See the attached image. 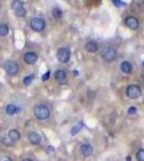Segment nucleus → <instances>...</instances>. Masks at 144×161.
Masks as SVG:
<instances>
[{
  "label": "nucleus",
  "instance_id": "nucleus-1",
  "mask_svg": "<svg viewBox=\"0 0 144 161\" xmlns=\"http://www.w3.org/2000/svg\"><path fill=\"white\" fill-rule=\"evenodd\" d=\"M33 115L35 118L39 120H45L47 119L51 115L50 109L44 104H37L33 107Z\"/></svg>",
  "mask_w": 144,
  "mask_h": 161
},
{
  "label": "nucleus",
  "instance_id": "nucleus-2",
  "mask_svg": "<svg viewBox=\"0 0 144 161\" xmlns=\"http://www.w3.org/2000/svg\"><path fill=\"white\" fill-rule=\"evenodd\" d=\"M30 28L35 32H41L45 29V21L41 17H33L30 19Z\"/></svg>",
  "mask_w": 144,
  "mask_h": 161
},
{
  "label": "nucleus",
  "instance_id": "nucleus-3",
  "mask_svg": "<svg viewBox=\"0 0 144 161\" xmlns=\"http://www.w3.org/2000/svg\"><path fill=\"white\" fill-rule=\"evenodd\" d=\"M3 68L6 70V72L8 73L9 75H16L20 71V66H18L17 63H15V61H6V63H3Z\"/></svg>",
  "mask_w": 144,
  "mask_h": 161
},
{
  "label": "nucleus",
  "instance_id": "nucleus-4",
  "mask_svg": "<svg viewBox=\"0 0 144 161\" xmlns=\"http://www.w3.org/2000/svg\"><path fill=\"white\" fill-rule=\"evenodd\" d=\"M101 57L106 61H113L117 58V52L113 47H106L101 52Z\"/></svg>",
  "mask_w": 144,
  "mask_h": 161
},
{
  "label": "nucleus",
  "instance_id": "nucleus-5",
  "mask_svg": "<svg viewBox=\"0 0 144 161\" xmlns=\"http://www.w3.org/2000/svg\"><path fill=\"white\" fill-rule=\"evenodd\" d=\"M56 56H57V59H58L60 63H66L70 60L71 52H70V50L67 47H60L58 51H57Z\"/></svg>",
  "mask_w": 144,
  "mask_h": 161
},
{
  "label": "nucleus",
  "instance_id": "nucleus-6",
  "mask_svg": "<svg viewBox=\"0 0 144 161\" xmlns=\"http://www.w3.org/2000/svg\"><path fill=\"white\" fill-rule=\"evenodd\" d=\"M126 93H127V97H128V98L138 99L139 97L141 96L142 91H141L140 86H138V85H129V86L127 87Z\"/></svg>",
  "mask_w": 144,
  "mask_h": 161
},
{
  "label": "nucleus",
  "instance_id": "nucleus-7",
  "mask_svg": "<svg viewBox=\"0 0 144 161\" xmlns=\"http://www.w3.org/2000/svg\"><path fill=\"white\" fill-rule=\"evenodd\" d=\"M125 25H126L129 29L137 30L139 28V19L135 16H127L125 18Z\"/></svg>",
  "mask_w": 144,
  "mask_h": 161
},
{
  "label": "nucleus",
  "instance_id": "nucleus-8",
  "mask_svg": "<svg viewBox=\"0 0 144 161\" xmlns=\"http://www.w3.org/2000/svg\"><path fill=\"white\" fill-rule=\"evenodd\" d=\"M37 60H38V54L35 53V52H27L24 55V61L27 65H33Z\"/></svg>",
  "mask_w": 144,
  "mask_h": 161
},
{
  "label": "nucleus",
  "instance_id": "nucleus-9",
  "mask_svg": "<svg viewBox=\"0 0 144 161\" xmlns=\"http://www.w3.org/2000/svg\"><path fill=\"white\" fill-rule=\"evenodd\" d=\"M28 140H29V142L31 144H33V145H39V144L41 143V135L39 133H37V132L35 131H31L28 133Z\"/></svg>",
  "mask_w": 144,
  "mask_h": 161
},
{
  "label": "nucleus",
  "instance_id": "nucleus-10",
  "mask_svg": "<svg viewBox=\"0 0 144 161\" xmlns=\"http://www.w3.org/2000/svg\"><path fill=\"white\" fill-rule=\"evenodd\" d=\"M55 78L60 84L66 83L67 82V72L65 70H62V69H59V70L55 71Z\"/></svg>",
  "mask_w": 144,
  "mask_h": 161
},
{
  "label": "nucleus",
  "instance_id": "nucleus-11",
  "mask_svg": "<svg viewBox=\"0 0 144 161\" xmlns=\"http://www.w3.org/2000/svg\"><path fill=\"white\" fill-rule=\"evenodd\" d=\"M80 152L84 157H89V156L93 155L94 149H93V146L89 145V144H83L82 146L80 147Z\"/></svg>",
  "mask_w": 144,
  "mask_h": 161
},
{
  "label": "nucleus",
  "instance_id": "nucleus-12",
  "mask_svg": "<svg viewBox=\"0 0 144 161\" xmlns=\"http://www.w3.org/2000/svg\"><path fill=\"white\" fill-rule=\"evenodd\" d=\"M85 50L89 53H96L98 51V44L94 41H89L85 44Z\"/></svg>",
  "mask_w": 144,
  "mask_h": 161
},
{
  "label": "nucleus",
  "instance_id": "nucleus-13",
  "mask_svg": "<svg viewBox=\"0 0 144 161\" xmlns=\"http://www.w3.org/2000/svg\"><path fill=\"white\" fill-rule=\"evenodd\" d=\"M121 70L124 73L129 74L130 72L132 71V65H131L129 61H123V63H121Z\"/></svg>",
  "mask_w": 144,
  "mask_h": 161
},
{
  "label": "nucleus",
  "instance_id": "nucleus-14",
  "mask_svg": "<svg viewBox=\"0 0 144 161\" xmlns=\"http://www.w3.org/2000/svg\"><path fill=\"white\" fill-rule=\"evenodd\" d=\"M8 137H9L13 142H15V141H18L21 139V133H20V131L16 130V129H11L9 131Z\"/></svg>",
  "mask_w": 144,
  "mask_h": 161
},
{
  "label": "nucleus",
  "instance_id": "nucleus-15",
  "mask_svg": "<svg viewBox=\"0 0 144 161\" xmlns=\"http://www.w3.org/2000/svg\"><path fill=\"white\" fill-rule=\"evenodd\" d=\"M18 112V107L14 104H9L6 107V113L8 115H15Z\"/></svg>",
  "mask_w": 144,
  "mask_h": 161
},
{
  "label": "nucleus",
  "instance_id": "nucleus-16",
  "mask_svg": "<svg viewBox=\"0 0 144 161\" xmlns=\"http://www.w3.org/2000/svg\"><path fill=\"white\" fill-rule=\"evenodd\" d=\"M83 126H84V124H83L82 121L75 124V125L72 127V129H71V134H72V135H75L77 133H79V132L81 131V129L83 128Z\"/></svg>",
  "mask_w": 144,
  "mask_h": 161
},
{
  "label": "nucleus",
  "instance_id": "nucleus-17",
  "mask_svg": "<svg viewBox=\"0 0 144 161\" xmlns=\"http://www.w3.org/2000/svg\"><path fill=\"white\" fill-rule=\"evenodd\" d=\"M9 27L7 24H0V36L2 37H6L9 34Z\"/></svg>",
  "mask_w": 144,
  "mask_h": 161
},
{
  "label": "nucleus",
  "instance_id": "nucleus-18",
  "mask_svg": "<svg viewBox=\"0 0 144 161\" xmlns=\"http://www.w3.org/2000/svg\"><path fill=\"white\" fill-rule=\"evenodd\" d=\"M14 11H15V15H16L17 17H24L27 13L25 6H20V8H17V9H15Z\"/></svg>",
  "mask_w": 144,
  "mask_h": 161
},
{
  "label": "nucleus",
  "instance_id": "nucleus-19",
  "mask_svg": "<svg viewBox=\"0 0 144 161\" xmlns=\"http://www.w3.org/2000/svg\"><path fill=\"white\" fill-rule=\"evenodd\" d=\"M1 143H2L4 146L9 147V146H12V145L14 144V142H13V141H12L8 135H4V137H1Z\"/></svg>",
  "mask_w": 144,
  "mask_h": 161
},
{
  "label": "nucleus",
  "instance_id": "nucleus-20",
  "mask_svg": "<svg viewBox=\"0 0 144 161\" xmlns=\"http://www.w3.org/2000/svg\"><path fill=\"white\" fill-rule=\"evenodd\" d=\"M33 78H35V75H33V74L28 75V76H25V78H24V80H23L24 85H25V86H29L30 84L33 83Z\"/></svg>",
  "mask_w": 144,
  "mask_h": 161
},
{
  "label": "nucleus",
  "instance_id": "nucleus-21",
  "mask_svg": "<svg viewBox=\"0 0 144 161\" xmlns=\"http://www.w3.org/2000/svg\"><path fill=\"white\" fill-rule=\"evenodd\" d=\"M52 13H53V16L55 18H60L62 16V11L59 8H54Z\"/></svg>",
  "mask_w": 144,
  "mask_h": 161
},
{
  "label": "nucleus",
  "instance_id": "nucleus-22",
  "mask_svg": "<svg viewBox=\"0 0 144 161\" xmlns=\"http://www.w3.org/2000/svg\"><path fill=\"white\" fill-rule=\"evenodd\" d=\"M20 6H24V2L23 1H13L12 2V9L15 10V9H17V8H20Z\"/></svg>",
  "mask_w": 144,
  "mask_h": 161
},
{
  "label": "nucleus",
  "instance_id": "nucleus-23",
  "mask_svg": "<svg viewBox=\"0 0 144 161\" xmlns=\"http://www.w3.org/2000/svg\"><path fill=\"white\" fill-rule=\"evenodd\" d=\"M137 159L138 161H144V149H140L137 152Z\"/></svg>",
  "mask_w": 144,
  "mask_h": 161
},
{
  "label": "nucleus",
  "instance_id": "nucleus-24",
  "mask_svg": "<svg viewBox=\"0 0 144 161\" xmlns=\"http://www.w3.org/2000/svg\"><path fill=\"white\" fill-rule=\"evenodd\" d=\"M128 114H129V115H135V114H137V107L130 106L129 109H128Z\"/></svg>",
  "mask_w": 144,
  "mask_h": 161
},
{
  "label": "nucleus",
  "instance_id": "nucleus-25",
  "mask_svg": "<svg viewBox=\"0 0 144 161\" xmlns=\"http://www.w3.org/2000/svg\"><path fill=\"white\" fill-rule=\"evenodd\" d=\"M113 4H114L115 6H125V2L119 1V0H113Z\"/></svg>",
  "mask_w": 144,
  "mask_h": 161
},
{
  "label": "nucleus",
  "instance_id": "nucleus-26",
  "mask_svg": "<svg viewBox=\"0 0 144 161\" xmlns=\"http://www.w3.org/2000/svg\"><path fill=\"white\" fill-rule=\"evenodd\" d=\"M50 74H51V72H50V71H47L46 73H44V75H42L41 80H43V82H45V80H48V78H50Z\"/></svg>",
  "mask_w": 144,
  "mask_h": 161
},
{
  "label": "nucleus",
  "instance_id": "nucleus-27",
  "mask_svg": "<svg viewBox=\"0 0 144 161\" xmlns=\"http://www.w3.org/2000/svg\"><path fill=\"white\" fill-rule=\"evenodd\" d=\"M0 161H13V160L10 158L9 156H2V157H0Z\"/></svg>",
  "mask_w": 144,
  "mask_h": 161
},
{
  "label": "nucleus",
  "instance_id": "nucleus-28",
  "mask_svg": "<svg viewBox=\"0 0 144 161\" xmlns=\"http://www.w3.org/2000/svg\"><path fill=\"white\" fill-rule=\"evenodd\" d=\"M47 149H48V152H55V148H54L53 146H48V147H47Z\"/></svg>",
  "mask_w": 144,
  "mask_h": 161
},
{
  "label": "nucleus",
  "instance_id": "nucleus-29",
  "mask_svg": "<svg viewBox=\"0 0 144 161\" xmlns=\"http://www.w3.org/2000/svg\"><path fill=\"white\" fill-rule=\"evenodd\" d=\"M73 74L75 75V76H77V75H79V72H77V70H74V71H73Z\"/></svg>",
  "mask_w": 144,
  "mask_h": 161
},
{
  "label": "nucleus",
  "instance_id": "nucleus-30",
  "mask_svg": "<svg viewBox=\"0 0 144 161\" xmlns=\"http://www.w3.org/2000/svg\"><path fill=\"white\" fill-rule=\"evenodd\" d=\"M22 161H33L31 159H28V158H26V159H23Z\"/></svg>",
  "mask_w": 144,
  "mask_h": 161
},
{
  "label": "nucleus",
  "instance_id": "nucleus-31",
  "mask_svg": "<svg viewBox=\"0 0 144 161\" xmlns=\"http://www.w3.org/2000/svg\"><path fill=\"white\" fill-rule=\"evenodd\" d=\"M142 76H143V78H144V69H143V71H142Z\"/></svg>",
  "mask_w": 144,
  "mask_h": 161
},
{
  "label": "nucleus",
  "instance_id": "nucleus-32",
  "mask_svg": "<svg viewBox=\"0 0 144 161\" xmlns=\"http://www.w3.org/2000/svg\"><path fill=\"white\" fill-rule=\"evenodd\" d=\"M142 68L144 69V61H143V63H142Z\"/></svg>",
  "mask_w": 144,
  "mask_h": 161
},
{
  "label": "nucleus",
  "instance_id": "nucleus-33",
  "mask_svg": "<svg viewBox=\"0 0 144 161\" xmlns=\"http://www.w3.org/2000/svg\"><path fill=\"white\" fill-rule=\"evenodd\" d=\"M0 6H1V4H0Z\"/></svg>",
  "mask_w": 144,
  "mask_h": 161
},
{
  "label": "nucleus",
  "instance_id": "nucleus-34",
  "mask_svg": "<svg viewBox=\"0 0 144 161\" xmlns=\"http://www.w3.org/2000/svg\"><path fill=\"white\" fill-rule=\"evenodd\" d=\"M143 3H144V1H143Z\"/></svg>",
  "mask_w": 144,
  "mask_h": 161
}]
</instances>
